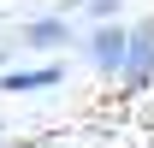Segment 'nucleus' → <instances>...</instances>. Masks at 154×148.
Wrapping results in <instances>:
<instances>
[{
	"instance_id": "f03ea898",
	"label": "nucleus",
	"mask_w": 154,
	"mask_h": 148,
	"mask_svg": "<svg viewBox=\"0 0 154 148\" xmlns=\"http://www.w3.org/2000/svg\"><path fill=\"white\" fill-rule=\"evenodd\" d=\"M119 83H125V89H148V83H154V18L131 30V42H125V71H119Z\"/></svg>"
},
{
	"instance_id": "423d86ee",
	"label": "nucleus",
	"mask_w": 154,
	"mask_h": 148,
	"mask_svg": "<svg viewBox=\"0 0 154 148\" xmlns=\"http://www.w3.org/2000/svg\"><path fill=\"white\" fill-rule=\"evenodd\" d=\"M0 65H6V54H0Z\"/></svg>"
},
{
	"instance_id": "39448f33",
	"label": "nucleus",
	"mask_w": 154,
	"mask_h": 148,
	"mask_svg": "<svg viewBox=\"0 0 154 148\" xmlns=\"http://www.w3.org/2000/svg\"><path fill=\"white\" fill-rule=\"evenodd\" d=\"M119 6H125V0H83V12H89V18H119Z\"/></svg>"
},
{
	"instance_id": "7ed1b4c3",
	"label": "nucleus",
	"mask_w": 154,
	"mask_h": 148,
	"mask_svg": "<svg viewBox=\"0 0 154 148\" xmlns=\"http://www.w3.org/2000/svg\"><path fill=\"white\" fill-rule=\"evenodd\" d=\"M65 42H77V24L65 18V12H42V18L24 24V48H36V54H54Z\"/></svg>"
},
{
	"instance_id": "20e7f679",
	"label": "nucleus",
	"mask_w": 154,
	"mask_h": 148,
	"mask_svg": "<svg viewBox=\"0 0 154 148\" xmlns=\"http://www.w3.org/2000/svg\"><path fill=\"white\" fill-rule=\"evenodd\" d=\"M59 65H24V71H6L0 77V89L6 95H36V89H59Z\"/></svg>"
},
{
	"instance_id": "f257e3e1",
	"label": "nucleus",
	"mask_w": 154,
	"mask_h": 148,
	"mask_svg": "<svg viewBox=\"0 0 154 148\" xmlns=\"http://www.w3.org/2000/svg\"><path fill=\"white\" fill-rule=\"evenodd\" d=\"M125 42H131V30L119 18H101L95 30H89V65H95L101 77H119L125 71Z\"/></svg>"
}]
</instances>
